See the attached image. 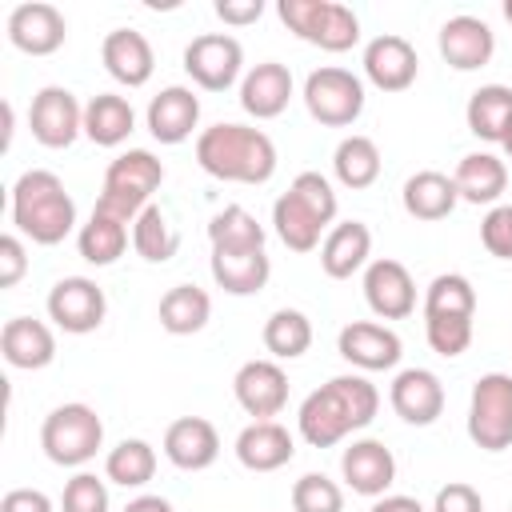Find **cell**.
Segmentation results:
<instances>
[{
  "instance_id": "43",
  "label": "cell",
  "mask_w": 512,
  "mask_h": 512,
  "mask_svg": "<svg viewBox=\"0 0 512 512\" xmlns=\"http://www.w3.org/2000/svg\"><path fill=\"white\" fill-rule=\"evenodd\" d=\"M424 332H428V344H432L436 356H460L472 344V320H464V316L424 320Z\"/></svg>"
},
{
  "instance_id": "5",
  "label": "cell",
  "mask_w": 512,
  "mask_h": 512,
  "mask_svg": "<svg viewBox=\"0 0 512 512\" xmlns=\"http://www.w3.org/2000/svg\"><path fill=\"white\" fill-rule=\"evenodd\" d=\"M160 184H164V164L148 148H132V152H124L108 164L104 188H100L92 212L108 216V220H120V224H132L152 204V192Z\"/></svg>"
},
{
  "instance_id": "10",
  "label": "cell",
  "mask_w": 512,
  "mask_h": 512,
  "mask_svg": "<svg viewBox=\"0 0 512 512\" xmlns=\"http://www.w3.org/2000/svg\"><path fill=\"white\" fill-rule=\"evenodd\" d=\"M104 312H108L104 288L96 280H88V276H64L48 292V316L72 336L96 332L104 324Z\"/></svg>"
},
{
  "instance_id": "8",
  "label": "cell",
  "mask_w": 512,
  "mask_h": 512,
  "mask_svg": "<svg viewBox=\"0 0 512 512\" xmlns=\"http://www.w3.org/2000/svg\"><path fill=\"white\" fill-rule=\"evenodd\" d=\"M304 104L312 120L328 128H348L364 112V84L348 68H316L304 80Z\"/></svg>"
},
{
  "instance_id": "32",
  "label": "cell",
  "mask_w": 512,
  "mask_h": 512,
  "mask_svg": "<svg viewBox=\"0 0 512 512\" xmlns=\"http://www.w3.org/2000/svg\"><path fill=\"white\" fill-rule=\"evenodd\" d=\"M212 316V300L204 288L196 284H176L160 296V328L172 332V336H192L208 324Z\"/></svg>"
},
{
  "instance_id": "7",
  "label": "cell",
  "mask_w": 512,
  "mask_h": 512,
  "mask_svg": "<svg viewBox=\"0 0 512 512\" xmlns=\"http://www.w3.org/2000/svg\"><path fill=\"white\" fill-rule=\"evenodd\" d=\"M468 436L484 452L512 448V376L508 372H488L472 384Z\"/></svg>"
},
{
  "instance_id": "18",
  "label": "cell",
  "mask_w": 512,
  "mask_h": 512,
  "mask_svg": "<svg viewBox=\"0 0 512 512\" xmlns=\"http://www.w3.org/2000/svg\"><path fill=\"white\" fill-rule=\"evenodd\" d=\"M336 348L348 364H356L364 372H384V368L400 364V336L384 324H372V320H356V324L340 328Z\"/></svg>"
},
{
  "instance_id": "33",
  "label": "cell",
  "mask_w": 512,
  "mask_h": 512,
  "mask_svg": "<svg viewBox=\"0 0 512 512\" xmlns=\"http://www.w3.org/2000/svg\"><path fill=\"white\" fill-rule=\"evenodd\" d=\"M332 168H336V180L352 192L360 188H372L376 176H380V148L372 136H344L336 144V156H332Z\"/></svg>"
},
{
  "instance_id": "37",
  "label": "cell",
  "mask_w": 512,
  "mask_h": 512,
  "mask_svg": "<svg viewBox=\"0 0 512 512\" xmlns=\"http://www.w3.org/2000/svg\"><path fill=\"white\" fill-rule=\"evenodd\" d=\"M436 316H464V320L476 316V288L468 284V276L444 272V276H436L428 284V292H424V320H436Z\"/></svg>"
},
{
  "instance_id": "24",
  "label": "cell",
  "mask_w": 512,
  "mask_h": 512,
  "mask_svg": "<svg viewBox=\"0 0 512 512\" xmlns=\"http://www.w3.org/2000/svg\"><path fill=\"white\" fill-rule=\"evenodd\" d=\"M296 456V444L288 436L284 424L276 420H252L240 436H236V460L248 472H276Z\"/></svg>"
},
{
  "instance_id": "51",
  "label": "cell",
  "mask_w": 512,
  "mask_h": 512,
  "mask_svg": "<svg viewBox=\"0 0 512 512\" xmlns=\"http://www.w3.org/2000/svg\"><path fill=\"white\" fill-rule=\"evenodd\" d=\"M124 512H172V504L164 496H136V500H128Z\"/></svg>"
},
{
  "instance_id": "26",
  "label": "cell",
  "mask_w": 512,
  "mask_h": 512,
  "mask_svg": "<svg viewBox=\"0 0 512 512\" xmlns=\"http://www.w3.org/2000/svg\"><path fill=\"white\" fill-rule=\"evenodd\" d=\"M0 352L12 368H48L52 356H56V336L44 320H32V316H12L0 332Z\"/></svg>"
},
{
  "instance_id": "11",
  "label": "cell",
  "mask_w": 512,
  "mask_h": 512,
  "mask_svg": "<svg viewBox=\"0 0 512 512\" xmlns=\"http://www.w3.org/2000/svg\"><path fill=\"white\" fill-rule=\"evenodd\" d=\"M28 128L44 148H68L80 132H84V108L76 104V96L60 84H48L32 96L28 108Z\"/></svg>"
},
{
  "instance_id": "3",
  "label": "cell",
  "mask_w": 512,
  "mask_h": 512,
  "mask_svg": "<svg viewBox=\"0 0 512 512\" xmlns=\"http://www.w3.org/2000/svg\"><path fill=\"white\" fill-rule=\"evenodd\" d=\"M12 224L32 244H60L76 224V200L48 168H28L12 184Z\"/></svg>"
},
{
  "instance_id": "2",
  "label": "cell",
  "mask_w": 512,
  "mask_h": 512,
  "mask_svg": "<svg viewBox=\"0 0 512 512\" xmlns=\"http://www.w3.org/2000/svg\"><path fill=\"white\" fill-rule=\"evenodd\" d=\"M196 164L232 184H264L276 172V144L248 124H212L196 136Z\"/></svg>"
},
{
  "instance_id": "35",
  "label": "cell",
  "mask_w": 512,
  "mask_h": 512,
  "mask_svg": "<svg viewBox=\"0 0 512 512\" xmlns=\"http://www.w3.org/2000/svg\"><path fill=\"white\" fill-rule=\"evenodd\" d=\"M76 248H80V256H84L88 264L108 268V264H116V260L124 256V248H128V224L92 212L88 224H84L80 236H76Z\"/></svg>"
},
{
  "instance_id": "50",
  "label": "cell",
  "mask_w": 512,
  "mask_h": 512,
  "mask_svg": "<svg viewBox=\"0 0 512 512\" xmlns=\"http://www.w3.org/2000/svg\"><path fill=\"white\" fill-rule=\"evenodd\" d=\"M368 512H424V504L416 496H380Z\"/></svg>"
},
{
  "instance_id": "19",
  "label": "cell",
  "mask_w": 512,
  "mask_h": 512,
  "mask_svg": "<svg viewBox=\"0 0 512 512\" xmlns=\"http://www.w3.org/2000/svg\"><path fill=\"white\" fill-rule=\"evenodd\" d=\"M164 456L184 472H204L220 456V436L204 416H180L164 432Z\"/></svg>"
},
{
  "instance_id": "34",
  "label": "cell",
  "mask_w": 512,
  "mask_h": 512,
  "mask_svg": "<svg viewBox=\"0 0 512 512\" xmlns=\"http://www.w3.org/2000/svg\"><path fill=\"white\" fill-rule=\"evenodd\" d=\"M132 248H136V256H144L148 264H164V260L176 256L180 232L168 224V216H164L160 204H148V208L132 220Z\"/></svg>"
},
{
  "instance_id": "46",
  "label": "cell",
  "mask_w": 512,
  "mask_h": 512,
  "mask_svg": "<svg viewBox=\"0 0 512 512\" xmlns=\"http://www.w3.org/2000/svg\"><path fill=\"white\" fill-rule=\"evenodd\" d=\"M432 512H484V500H480V492H476L472 484L452 480V484H444V488L436 492Z\"/></svg>"
},
{
  "instance_id": "15",
  "label": "cell",
  "mask_w": 512,
  "mask_h": 512,
  "mask_svg": "<svg viewBox=\"0 0 512 512\" xmlns=\"http://www.w3.org/2000/svg\"><path fill=\"white\" fill-rule=\"evenodd\" d=\"M416 72H420V56H416V48L404 36L384 32V36L368 40V48H364V76L380 92H404V88H412Z\"/></svg>"
},
{
  "instance_id": "45",
  "label": "cell",
  "mask_w": 512,
  "mask_h": 512,
  "mask_svg": "<svg viewBox=\"0 0 512 512\" xmlns=\"http://www.w3.org/2000/svg\"><path fill=\"white\" fill-rule=\"evenodd\" d=\"M480 240H484V248H488L492 256L512 260V204H496V208L484 216Z\"/></svg>"
},
{
  "instance_id": "9",
  "label": "cell",
  "mask_w": 512,
  "mask_h": 512,
  "mask_svg": "<svg viewBox=\"0 0 512 512\" xmlns=\"http://www.w3.org/2000/svg\"><path fill=\"white\" fill-rule=\"evenodd\" d=\"M240 68H244V48L228 32H204L184 48V72L204 92H228L240 80Z\"/></svg>"
},
{
  "instance_id": "14",
  "label": "cell",
  "mask_w": 512,
  "mask_h": 512,
  "mask_svg": "<svg viewBox=\"0 0 512 512\" xmlns=\"http://www.w3.org/2000/svg\"><path fill=\"white\" fill-rule=\"evenodd\" d=\"M364 300L380 320H404L416 308V284L412 272L400 260H372L364 272Z\"/></svg>"
},
{
  "instance_id": "21",
  "label": "cell",
  "mask_w": 512,
  "mask_h": 512,
  "mask_svg": "<svg viewBox=\"0 0 512 512\" xmlns=\"http://www.w3.org/2000/svg\"><path fill=\"white\" fill-rule=\"evenodd\" d=\"M100 60L108 68L112 80H120L124 88H140L152 80V68H156V56H152V44L144 40V32L136 28H112L100 44Z\"/></svg>"
},
{
  "instance_id": "49",
  "label": "cell",
  "mask_w": 512,
  "mask_h": 512,
  "mask_svg": "<svg viewBox=\"0 0 512 512\" xmlns=\"http://www.w3.org/2000/svg\"><path fill=\"white\" fill-rule=\"evenodd\" d=\"M0 512H52V500L40 488H12L4 492Z\"/></svg>"
},
{
  "instance_id": "48",
  "label": "cell",
  "mask_w": 512,
  "mask_h": 512,
  "mask_svg": "<svg viewBox=\"0 0 512 512\" xmlns=\"http://www.w3.org/2000/svg\"><path fill=\"white\" fill-rule=\"evenodd\" d=\"M216 16L224 24H256L264 16V0H216Z\"/></svg>"
},
{
  "instance_id": "38",
  "label": "cell",
  "mask_w": 512,
  "mask_h": 512,
  "mask_svg": "<svg viewBox=\"0 0 512 512\" xmlns=\"http://www.w3.org/2000/svg\"><path fill=\"white\" fill-rule=\"evenodd\" d=\"M264 348L276 356V360H296L312 348V324L304 312L296 308H280L268 316L264 324Z\"/></svg>"
},
{
  "instance_id": "16",
  "label": "cell",
  "mask_w": 512,
  "mask_h": 512,
  "mask_svg": "<svg viewBox=\"0 0 512 512\" xmlns=\"http://www.w3.org/2000/svg\"><path fill=\"white\" fill-rule=\"evenodd\" d=\"M388 400H392V412L404 424L424 428L444 412V384L428 368H404V372H396V380L388 388Z\"/></svg>"
},
{
  "instance_id": "29",
  "label": "cell",
  "mask_w": 512,
  "mask_h": 512,
  "mask_svg": "<svg viewBox=\"0 0 512 512\" xmlns=\"http://www.w3.org/2000/svg\"><path fill=\"white\" fill-rule=\"evenodd\" d=\"M132 128H136V112H132V104L124 96L100 92V96H92L84 104V136L92 144L116 148V144H124L132 136Z\"/></svg>"
},
{
  "instance_id": "6",
  "label": "cell",
  "mask_w": 512,
  "mask_h": 512,
  "mask_svg": "<svg viewBox=\"0 0 512 512\" xmlns=\"http://www.w3.org/2000/svg\"><path fill=\"white\" fill-rule=\"evenodd\" d=\"M104 444V420L88 404H60L40 424V448L60 468L88 464Z\"/></svg>"
},
{
  "instance_id": "12",
  "label": "cell",
  "mask_w": 512,
  "mask_h": 512,
  "mask_svg": "<svg viewBox=\"0 0 512 512\" xmlns=\"http://www.w3.org/2000/svg\"><path fill=\"white\" fill-rule=\"evenodd\" d=\"M232 392L252 420H272L288 404V376L276 360H248L232 376Z\"/></svg>"
},
{
  "instance_id": "42",
  "label": "cell",
  "mask_w": 512,
  "mask_h": 512,
  "mask_svg": "<svg viewBox=\"0 0 512 512\" xmlns=\"http://www.w3.org/2000/svg\"><path fill=\"white\" fill-rule=\"evenodd\" d=\"M328 4H332V0H280L276 12H280V20L288 24V32H296V36L308 40V44H316L320 24H324V16H328Z\"/></svg>"
},
{
  "instance_id": "36",
  "label": "cell",
  "mask_w": 512,
  "mask_h": 512,
  "mask_svg": "<svg viewBox=\"0 0 512 512\" xmlns=\"http://www.w3.org/2000/svg\"><path fill=\"white\" fill-rule=\"evenodd\" d=\"M104 476L120 488H144L156 476V448L148 440H120L104 460Z\"/></svg>"
},
{
  "instance_id": "28",
  "label": "cell",
  "mask_w": 512,
  "mask_h": 512,
  "mask_svg": "<svg viewBox=\"0 0 512 512\" xmlns=\"http://www.w3.org/2000/svg\"><path fill=\"white\" fill-rule=\"evenodd\" d=\"M400 200H404V212L412 220H444L456 208L460 192H456V180L452 176H444L436 168H424V172H416V176L404 180Z\"/></svg>"
},
{
  "instance_id": "20",
  "label": "cell",
  "mask_w": 512,
  "mask_h": 512,
  "mask_svg": "<svg viewBox=\"0 0 512 512\" xmlns=\"http://www.w3.org/2000/svg\"><path fill=\"white\" fill-rule=\"evenodd\" d=\"M496 52V36L480 16H452L440 24V56L456 68V72H472L484 68Z\"/></svg>"
},
{
  "instance_id": "30",
  "label": "cell",
  "mask_w": 512,
  "mask_h": 512,
  "mask_svg": "<svg viewBox=\"0 0 512 512\" xmlns=\"http://www.w3.org/2000/svg\"><path fill=\"white\" fill-rule=\"evenodd\" d=\"M452 180H456L460 200H468V204H492V200H500V192L508 188V168H504V160L492 156V152H468V156L456 164Z\"/></svg>"
},
{
  "instance_id": "22",
  "label": "cell",
  "mask_w": 512,
  "mask_h": 512,
  "mask_svg": "<svg viewBox=\"0 0 512 512\" xmlns=\"http://www.w3.org/2000/svg\"><path fill=\"white\" fill-rule=\"evenodd\" d=\"M144 120H148V132L160 144H184L192 136L196 120H200V96L184 84H168L164 92L152 96Z\"/></svg>"
},
{
  "instance_id": "53",
  "label": "cell",
  "mask_w": 512,
  "mask_h": 512,
  "mask_svg": "<svg viewBox=\"0 0 512 512\" xmlns=\"http://www.w3.org/2000/svg\"><path fill=\"white\" fill-rule=\"evenodd\" d=\"M504 16H508V24H512V0H504Z\"/></svg>"
},
{
  "instance_id": "4",
  "label": "cell",
  "mask_w": 512,
  "mask_h": 512,
  "mask_svg": "<svg viewBox=\"0 0 512 512\" xmlns=\"http://www.w3.org/2000/svg\"><path fill=\"white\" fill-rule=\"evenodd\" d=\"M336 220V192L320 172H300L284 196L272 204V224L276 236L292 252H312L320 248V232Z\"/></svg>"
},
{
  "instance_id": "23",
  "label": "cell",
  "mask_w": 512,
  "mask_h": 512,
  "mask_svg": "<svg viewBox=\"0 0 512 512\" xmlns=\"http://www.w3.org/2000/svg\"><path fill=\"white\" fill-rule=\"evenodd\" d=\"M272 276L264 248H212V280L228 296H256Z\"/></svg>"
},
{
  "instance_id": "52",
  "label": "cell",
  "mask_w": 512,
  "mask_h": 512,
  "mask_svg": "<svg viewBox=\"0 0 512 512\" xmlns=\"http://www.w3.org/2000/svg\"><path fill=\"white\" fill-rule=\"evenodd\" d=\"M500 144H504V152H508V160H512V124H508V132H504V140H500Z\"/></svg>"
},
{
  "instance_id": "40",
  "label": "cell",
  "mask_w": 512,
  "mask_h": 512,
  "mask_svg": "<svg viewBox=\"0 0 512 512\" xmlns=\"http://www.w3.org/2000/svg\"><path fill=\"white\" fill-rule=\"evenodd\" d=\"M292 508L296 512H344V492L324 472H304L292 484Z\"/></svg>"
},
{
  "instance_id": "1",
  "label": "cell",
  "mask_w": 512,
  "mask_h": 512,
  "mask_svg": "<svg viewBox=\"0 0 512 512\" xmlns=\"http://www.w3.org/2000/svg\"><path fill=\"white\" fill-rule=\"evenodd\" d=\"M376 408H380L376 384H368L364 376H332L324 388L304 396L296 424L312 448H332L348 432L368 428Z\"/></svg>"
},
{
  "instance_id": "17",
  "label": "cell",
  "mask_w": 512,
  "mask_h": 512,
  "mask_svg": "<svg viewBox=\"0 0 512 512\" xmlns=\"http://www.w3.org/2000/svg\"><path fill=\"white\" fill-rule=\"evenodd\" d=\"M344 484L360 496H384L396 480V456L384 440H352L340 456Z\"/></svg>"
},
{
  "instance_id": "41",
  "label": "cell",
  "mask_w": 512,
  "mask_h": 512,
  "mask_svg": "<svg viewBox=\"0 0 512 512\" xmlns=\"http://www.w3.org/2000/svg\"><path fill=\"white\" fill-rule=\"evenodd\" d=\"M356 40H360V20H356V12H352L348 4H340V0H332V4H328V16H324V24H320L316 48H324V52H348Z\"/></svg>"
},
{
  "instance_id": "25",
  "label": "cell",
  "mask_w": 512,
  "mask_h": 512,
  "mask_svg": "<svg viewBox=\"0 0 512 512\" xmlns=\"http://www.w3.org/2000/svg\"><path fill=\"white\" fill-rule=\"evenodd\" d=\"M292 100V72L276 60H264L256 64L244 80H240V108L256 120H272L288 108Z\"/></svg>"
},
{
  "instance_id": "44",
  "label": "cell",
  "mask_w": 512,
  "mask_h": 512,
  "mask_svg": "<svg viewBox=\"0 0 512 512\" xmlns=\"http://www.w3.org/2000/svg\"><path fill=\"white\" fill-rule=\"evenodd\" d=\"M60 508L64 512H108V488H104V480L92 476V472H76L64 484Z\"/></svg>"
},
{
  "instance_id": "13",
  "label": "cell",
  "mask_w": 512,
  "mask_h": 512,
  "mask_svg": "<svg viewBox=\"0 0 512 512\" xmlns=\"http://www.w3.org/2000/svg\"><path fill=\"white\" fill-rule=\"evenodd\" d=\"M68 36V24L56 4L28 0L8 12V40L28 56H52Z\"/></svg>"
},
{
  "instance_id": "39",
  "label": "cell",
  "mask_w": 512,
  "mask_h": 512,
  "mask_svg": "<svg viewBox=\"0 0 512 512\" xmlns=\"http://www.w3.org/2000/svg\"><path fill=\"white\" fill-rule=\"evenodd\" d=\"M208 240L212 248H264V224L248 208L228 204L208 220Z\"/></svg>"
},
{
  "instance_id": "31",
  "label": "cell",
  "mask_w": 512,
  "mask_h": 512,
  "mask_svg": "<svg viewBox=\"0 0 512 512\" xmlns=\"http://www.w3.org/2000/svg\"><path fill=\"white\" fill-rule=\"evenodd\" d=\"M464 120H468V132L480 136V140H504L508 124H512V88L508 84H484L468 96V108H464Z\"/></svg>"
},
{
  "instance_id": "47",
  "label": "cell",
  "mask_w": 512,
  "mask_h": 512,
  "mask_svg": "<svg viewBox=\"0 0 512 512\" xmlns=\"http://www.w3.org/2000/svg\"><path fill=\"white\" fill-rule=\"evenodd\" d=\"M28 272V256H24V244L20 236H0V288H16L20 276Z\"/></svg>"
},
{
  "instance_id": "27",
  "label": "cell",
  "mask_w": 512,
  "mask_h": 512,
  "mask_svg": "<svg viewBox=\"0 0 512 512\" xmlns=\"http://www.w3.org/2000/svg\"><path fill=\"white\" fill-rule=\"evenodd\" d=\"M368 252H372L368 224L344 220V224H332V232L324 236V244H320V268L332 280H348L352 272H360L368 264Z\"/></svg>"
}]
</instances>
